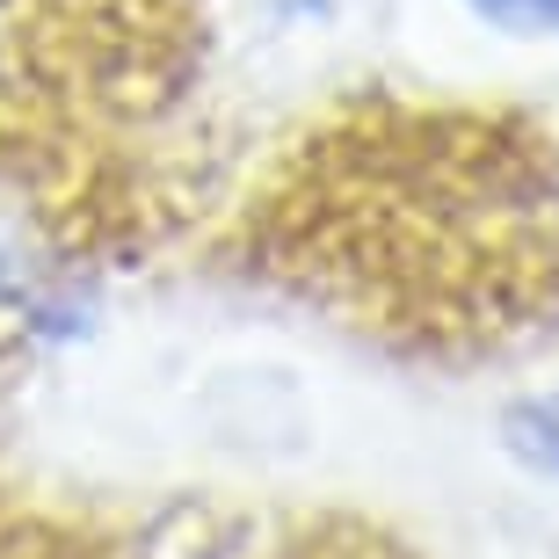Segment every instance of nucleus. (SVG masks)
<instances>
[{
    "instance_id": "2",
    "label": "nucleus",
    "mask_w": 559,
    "mask_h": 559,
    "mask_svg": "<svg viewBox=\"0 0 559 559\" xmlns=\"http://www.w3.org/2000/svg\"><path fill=\"white\" fill-rule=\"evenodd\" d=\"M473 22L501 29V37L523 44H559V0H457Z\"/></svg>"
},
{
    "instance_id": "1",
    "label": "nucleus",
    "mask_w": 559,
    "mask_h": 559,
    "mask_svg": "<svg viewBox=\"0 0 559 559\" xmlns=\"http://www.w3.org/2000/svg\"><path fill=\"white\" fill-rule=\"evenodd\" d=\"M501 443H509V457H516V465L559 479V385H545V393H523L516 407L501 415Z\"/></svg>"
}]
</instances>
